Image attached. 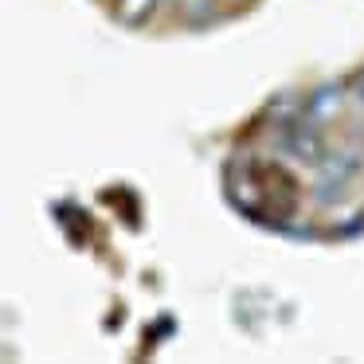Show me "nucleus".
Listing matches in <instances>:
<instances>
[]
</instances>
